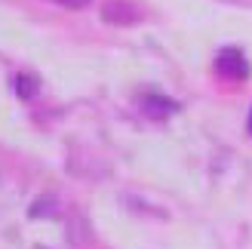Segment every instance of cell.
I'll use <instances>...</instances> for the list:
<instances>
[{"label": "cell", "instance_id": "2", "mask_svg": "<svg viewBox=\"0 0 252 249\" xmlns=\"http://www.w3.org/2000/svg\"><path fill=\"white\" fill-rule=\"evenodd\" d=\"M102 16H105V22L129 25V22H135V19H138V12H135L129 3H126V0H108L105 9H102Z\"/></svg>", "mask_w": 252, "mask_h": 249}, {"label": "cell", "instance_id": "4", "mask_svg": "<svg viewBox=\"0 0 252 249\" xmlns=\"http://www.w3.org/2000/svg\"><path fill=\"white\" fill-rule=\"evenodd\" d=\"M16 93L22 98H31L37 93V77H31V74H19L16 77Z\"/></svg>", "mask_w": 252, "mask_h": 249}, {"label": "cell", "instance_id": "5", "mask_svg": "<svg viewBox=\"0 0 252 249\" xmlns=\"http://www.w3.org/2000/svg\"><path fill=\"white\" fill-rule=\"evenodd\" d=\"M56 3H62V6H68V9H83L90 0H56Z\"/></svg>", "mask_w": 252, "mask_h": 249}, {"label": "cell", "instance_id": "1", "mask_svg": "<svg viewBox=\"0 0 252 249\" xmlns=\"http://www.w3.org/2000/svg\"><path fill=\"white\" fill-rule=\"evenodd\" d=\"M216 71L228 80H246L249 77V59L237 46H224L216 56Z\"/></svg>", "mask_w": 252, "mask_h": 249}, {"label": "cell", "instance_id": "3", "mask_svg": "<svg viewBox=\"0 0 252 249\" xmlns=\"http://www.w3.org/2000/svg\"><path fill=\"white\" fill-rule=\"evenodd\" d=\"M175 111V102H169V98H163V95H148L145 98V114L151 117H166Z\"/></svg>", "mask_w": 252, "mask_h": 249}, {"label": "cell", "instance_id": "6", "mask_svg": "<svg viewBox=\"0 0 252 249\" xmlns=\"http://www.w3.org/2000/svg\"><path fill=\"white\" fill-rule=\"evenodd\" d=\"M249 132H252V111H249Z\"/></svg>", "mask_w": 252, "mask_h": 249}]
</instances>
